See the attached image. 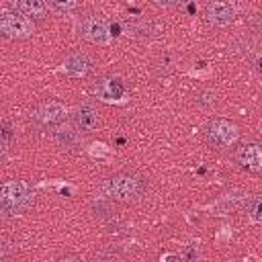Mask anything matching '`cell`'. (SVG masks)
<instances>
[{
	"instance_id": "4fadbf2b",
	"label": "cell",
	"mask_w": 262,
	"mask_h": 262,
	"mask_svg": "<svg viewBox=\"0 0 262 262\" xmlns=\"http://www.w3.org/2000/svg\"><path fill=\"white\" fill-rule=\"evenodd\" d=\"M45 4H49L55 12H70L78 6V0H45Z\"/></svg>"
},
{
	"instance_id": "277c9868",
	"label": "cell",
	"mask_w": 262,
	"mask_h": 262,
	"mask_svg": "<svg viewBox=\"0 0 262 262\" xmlns=\"http://www.w3.org/2000/svg\"><path fill=\"white\" fill-rule=\"evenodd\" d=\"M0 33L8 39H27L33 35V25L16 10H0Z\"/></svg>"
},
{
	"instance_id": "8fae6325",
	"label": "cell",
	"mask_w": 262,
	"mask_h": 262,
	"mask_svg": "<svg viewBox=\"0 0 262 262\" xmlns=\"http://www.w3.org/2000/svg\"><path fill=\"white\" fill-rule=\"evenodd\" d=\"M74 123H76V127L78 129H82V131H92V129H96V125H98V113H96V108L90 104V102H82V104H78L76 108H74Z\"/></svg>"
},
{
	"instance_id": "9a60e30c",
	"label": "cell",
	"mask_w": 262,
	"mask_h": 262,
	"mask_svg": "<svg viewBox=\"0 0 262 262\" xmlns=\"http://www.w3.org/2000/svg\"><path fill=\"white\" fill-rule=\"evenodd\" d=\"M260 199L256 196L254 201H252V207H250V221L252 223H260Z\"/></svg>"
},
{
	"instance_id": "7c38bea8",
	"label": "cell",
	"mask_w": 262,
	"mask_h": 262,
	"mask_svg": "<svg viewBox=\"0 0 262 262\" xmlns=\"http://www.w3.org/2000/svg\"><path fill=\"white\" fill-rule=\"evenodd\" d=\"M14 10L27 18H43L47 14L45 0H10Z\"/></svg>"
},
{
	"instance_id": "2e32d148",
	"label": "cell",
	"mask_w": 262,
	"mask_h": 262,
	"mask_svg": "<svg viewBox=\"0 0 262 262\" xmlns=\"http://www.w3.org/2000/svg\"><path fill=\"white\" fill-rule=\"evenodd\" d=\"M90 154L94 156V158H106V145H102V143H92L90 145Z\"/></svg>"
},
{
	"instance_id": "8992f818",
	"label": "cell",
	"mask_w": 262,
	"mask_h": 262,
	"mask_svg": "<svg viewBox=\"0 0 262 262\" xmlns=\"http://www.w3.org/2000/svg\"><path fill=\"white\" fill-rule=\"evenodd\" d=\"M94 92H96V96L102 102H123L125 100V94H127V88H125V84H123L121 78L104 76V78H100L96 82Z\"/></svg>"
},
{
	"instance_id": "7a4b0ae2",
	"label": "cell",
	"mask_w": 262,
	"mask_h": 262,
	"mask_svg": "<svg viewBox=\"0 0 262 262\" xmlns=\"http://www.w3.org/2000/svg\"><path fill=\"white\" fill-rule=\"evenodd\" d=\"M104 192L115 201H133L141 194V180L131 174H117L104 182Z\"/></svg>"
},
{
	"instance_id": "ac0fdd59",
	"label": "cell",
	"mask_w": 262,
	"mask_h": 262,
	"mask_svg": "<svg viewBox=\"0 0 262 262\" xmlns=\"http://www.w3.org/2000/svg\"><path fill=\"white\" fill-rule=\"evenodd\" d=\"M158 4H162V6H168V4H172V0H156Z\"/></svg>"
},
{
	"instance_id": "e0dca14e",
	"label": "cell",
	"mask_w": 262,
	"mask_h": 262,
	"mask_svg": "<svg viewBox=\"0 0 262 262\" xmlns=\"http://www.w3.org/2000/svg\"><path fill=\"white\" fill-rule=\"evenodd\" d=\"M6 154V141L2 139V135H0V158Z\"/></svg>"
},
{
	"instance_id": "6da1fadb",
	"label": "cell",
	"mask_w": 262,
	"mask_h": 262,
	"mask_svg": "<svg viewBox=\"0 0 262 262\" xmlns=\"http://www.w3.org/2000/svg\"><path fill=\"white\" fill-rule=\"evenodd\" d=\"M35 201V192L25 180H4L0 184V213L16 215Z\"/></svg>"
},
{
	"instance_id": "5bb4252c",
	"label": "cell",
	"mask_w": 262,
	"mask_h": 262,
	"mask_svg": "<svg viewBox=\"0 0 262 262\" xmlns=\"http://www.w3.org/2000/svg\"><path fill=\"white\" fill-rule=\"evenodd\" d=\"M55 137H57L59 143H66V145H74L76 139H78L76 137V131H72V129H59Z\"/></svg>"
},
{
	"instance_id": "30bf717a",
	"label": "cell",
	"mask_w": 262,
	"mask_h": 262,
	"mask_svg": "<svg viewBox=\"0 0 262 262\" xmlns=\"http://www.w3.org/2000/svg\"><path fill=\"white\" fill-rule=\"evenodd\" d=\"M235 160H237L244 168H248V170H252V172H258V170L262 168V149H260L258 143H246V145H242V147L237 149Z\"/></svg>"
},
{
	"instance_id": "5b68a950",
	"label": "cell",
	"mask_w": 262,
	"mask_h": 262,
	"mask_svg": "<svg viewBox=\"0 0 262 262\" xmlns=\"http://www.w3.org/2000/svg\"><path fill=\"white\" fill-rule=\"evenodd\" d=\"M80 33L84 39H88L94 45H108L113 41V33H111V25L102 18V16H86L80 25Z\"/></svg>"
},
{
	"instance_id": "3957f363",
	"label": "cell",
	"mask_w": 262,
	"mask_h": 262,
	"mask_svg": "<svg viewBox=\"0 0 262 262\" xmlns=\"http://www.w3.org/2000/svg\"><path fill=\"white\" fill-rule=\"evenodd\" d=\"M205 135H207V141L211 145H215L217 149H225V147H229L237 141L239 131L227 119H213V121H209V125L205 129Z\"/></svg>"
},
{
	"instance_id": "ba28073f",
	"label": "cell",
	"mask_w": 262,
	"mask_h": 262,
	"mask_svg": "<svg viewBox=\"0 0 262 262\" xmlns=\"http://www.w3.org/2000/svg\"><path fill=\"white\" fill-rule=\"evenodd\" d=\"M68 115V108L66 104L57 102V100H49V102H43L37 111H35V119L43 125H55V123H61Z\"/></svg>"
},
{
	"instance_id": "52a82bcc",
	"label": "cell",
	"mask_w": 262,
	"mask_h": 262,
	"mask_svg": "<svg viewBox=\"0 0 262 262\" xmlns=\"http://www.w3.org/2000/svg\"><path fill=\"white\" fill-rule=\"evenodd\" d=\"M205 16H207V20H209L211 25H215V27H225V25H229V23L233 20L235 10H233V6H231L229 2H225V0H211V2L207 4V8H205Z\"/></svg>"
},
{
	"instance_id": "9c48e42d",
	"label": "cell",
	"mask_w": 262,
	"mask_h": 262,
	"mask_svg": "<svg viewBox=\"0 0 262 262\" xmlns=\"http://www.w3.org/2000/svg\"><path fill=\"white\" fill-rule=\"evenodd\" d=\"M92 70V59L82 53V51H76V53H70L63 61V72L72 78H82L86 76L88 72Z\"/></svg>"
}]
</instances>
